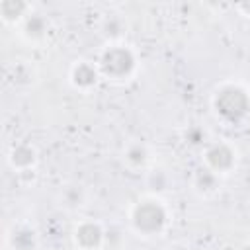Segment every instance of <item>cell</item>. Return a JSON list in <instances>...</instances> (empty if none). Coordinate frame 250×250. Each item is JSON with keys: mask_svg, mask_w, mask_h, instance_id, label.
I'll return each instance as SVG.
<instances>
[{"mask_svg": "<svg viewBox=\"0 0 250 250\" xmlns=\"http://www.w3.org/2000/svg\"><path fill=\"white\" fill-rule=\"evenodd\" d=\"M31 6L27 4V2H14V0H4L2 4H0V16H2V20L8 23L10 21V16H14L16 14V18H18V21L23 18V16H27V10H29Z\"/></svg>", "mask_w": 250, "mask_h": 250, "instance_id": "1", "label": "cell"}]
</instances>
